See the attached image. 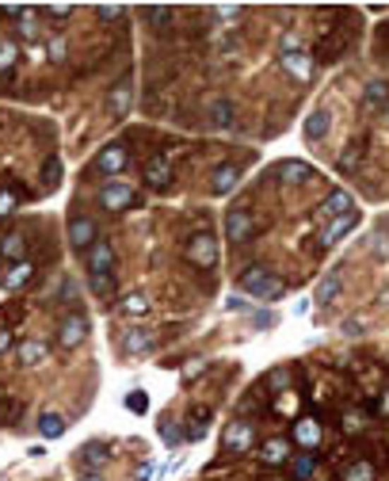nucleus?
Instances as JSON below:
<instances>
[{
  "instance_id": "obj_9",
  "label": "nucleus",
  "mask_w": 389,
  "mask_h": 481,
  "mask_svg": "<svg viewBox=\"0 0 389 481\" xmlns=\"http://www.w3.org/2000/svg\"><path fill=\"white\" fill-rule=\"evenodd\" d=\"M111 263H115V249L107 241H96L88 249V271L92 275H111Z\"/></svg>"
},
{
  "instance_id": "obj_39",
  "label": "nucleus",
  "mask_w": 389,
  "mask_h": 481,
  "mask_svg": "<svg viewBox=\"0 0 389 481\" xmlns=\"http://www.w3.org/2000/svg\"><path fill=\"white\" fill-rule=\"evenodd\" d=\"M157 477V462H141L138 466V481H153Z\"/></svg>"
},
{
  "instance_id": "obj_24",
  "label": "nucleus",
  "mask_w": 389,
  "mask_h": 481,
  "mask_svg": "<svg viewBox=\"0 0 389 481\" xmlns=\"http://www.w3.org/2000/svg\"><path fill=\"white\" fill-rule=\"evenodd\" d=\"M336 295H340V275H336V271H332V275H325V279H321V287H317V298H313V302H317V306H328V302L336 298Z\"/></svg>"
},
{
  "instance_id": "obj_34",
  "label": "nucleus",
  "mask_w": 389,
  "mask_h": 481,
  "mask_svg": "<svg viewBox=\"0 0 389 481\" xmlns=\"http://www.w3.org/2000/svg\"><path fill=\"white\" fill-rule=\"evenodd\" d=\"M309 474H313V455H298V458H294V477L306 481Z\"/></svg>"
},
{
  "instance_id": "obj_37",
  "label": "nucleus",
  "mask_w": 389,
  "mask_h": 481,
  "mask_svg": "<svg viewBox=\"0 0 389 481\" xmlns=\"http://www.w3.org/2000/svg\"><path fill=\"white\" fill-rule=\"evenodd\" d=\"M160 436H164L168 447H179V439H184V436H179V428H176L172 420H164V424H160Z\"/></svg>"
},
{
  "instance_id": "obj_33",
  "label": "nucleus",
  "mask_w": 389,
  "mask_h": 481,
  "mask_svg": "<svg viewBox=\"0 0 389 481\" xmlns=\"http://www.w3.org/2000/svg\"><path fill=\"white\" fill-rule=\"evenodd\" d=\"M347 481H374V470H370V462H355V466L347 470Z\"/></svg>"
},
{
  "instance_id": "obj_14",
  "label": "nucleus",
  "mask_w": 389,
  "mask_h": 481,
  "mask_svg": "<svg viewBox=\"0 0 389 481\" xmlns=\"http://www.w3.org/2000/svg\"><path fill=\"white\" fill-rule=\"evenodd\" d=\"M206 119H210V126H217V130H229L233 126V103L229 100H210L206 103Z\"/></svg>"
},
{
  "instance_id": "obj_10",
  "label": "nucleus",
  "mask_w": 389,
  "mask_h": 481,
  "mask_svg": "<svg viewBox=\"0 0 389 481\" xmlns=\"http://www.w3.org/2000/svg\"><path fill=\"white\" fill-rule=\"evenodd\" d=\"M275 176L282 184H306V180H313V165H306V160H279Z\"/></svg>"
},
{
  "instance_id": "obj_20",
  "label": "nucleus",
  "mask_w": 389,
  "mask_h": 481,
  "mask_svg": "<svg viewBox=\"0 0 389 481\" xmlns=\"http://www.w3.org/2000/svg\"><path fill=\"white\" fill-rule=\"evenodd\" d=\"M145 180L153 187H168V184H172V172H168V165L157 157V160H149V165H145Z\"/></svg>"
},
{
  "instance_id": "obj_30",
  "label": "nucleus",
  "mask_w": 389,
  "mask_h": 481,
  "mask_svg": "<svg viewBox=\"0 0 389 481\" xmlns=\"http://www.w3.org/2000/svg\"><path fill=\"white\" fill-rule=\"evenodd\" d=\"M4 256H12L16 263H23V237H20V233H12V237L4 241Z\"/></svg>"
},
{
  "instance_id": "obj_44",
  "label": "nucleus",
  "mask_w": 389,
  "mask_h": 481,
  "mask_svg": "<svg viewBox=\"0 0 389 481\" xmlns=\"http://www.w3.org/2000/svg\"><path fill=\"white\" fill-rule=\"evenodd\" d=\"M344 333H347V336H359V333H363V321H359V317H355V321H347Z\"/></svg>"
},
{
  "instance_id": "obj_26",
  "label": "nucleus",
  "mask_w": 389,
  "mask_h": 481,
  "mask_svg": "<svg viewBox=\"0 0 389 481\" xmlns=\"http://www.w3.org/2000/svg\"><path fill=\"white\" fill-rule=\"evenodd\" d=\"M122 309H126V314H134V317L149 314V295H141V290H134V295H126V298H122Z\"/></svg>"
},
{
  "instance_id": "obj_7",
  "label": "nucleus",
  "mask_w": 389,
  "mask_h": 481,
  "mask_svg": "<svg viewBox=\"0 0 389 481\" xmlns=\"http://www.w3.org/2000/svg\"><path fill=\"white\" fill-rule=\"evenodd\" d=\"M279 61H282V69H287L294 81H309L313 77V61H309L306 50H294V46H287Z\"/></svg>"
},
{
  "instance_id": "obj_18",
  "label": "nucleus",
  "mask_w": 389,
  "mask_h": 481,
  "mask_svg": "<svg viewBox=\"0 0 389 481\" xmlns=\"http://www.w3.org/2000/svg\"><path fill=\"white\" fill-rule=\"evenodd\" d=\"M149 348H153V333H149V328H130L126 333V355H145Z\"/></svg>"
},
{
  "instance_id": "obj_46",
  "label": "nucleus",
  "mask_w": 389,
  "mask_h": 481,
  "mask_svg": "<svg viewBox=\"0 0 389 481\" xmlns=\"http://www.w3.org/2000/svg\"><path fill=\"white\" fill-rule=\"evenodd\" d=\"M4 348H8V333H0V352H4Z\"/></svg>"
},
{
  "instance_id": "obj_43",
  "label": "nucleus",
  "mask_w": 389,
  "mask_h": 481,
  "mask_svg": "<svg viewBox=\"0 0 389 481\" xmlns=\"http://www.w3.org/2000/svg\"><path fill=\"white\" fill-rule=\"evenodd\" d=\"M203 367H206V360H195V363H187V367H184V379H191V374H198V371H203Z\"/></svg>"
},
{
  "instance_id": "obj_16",
  "label": "nucleus",
  "mask_w": 389,
  "mask_h": 481,
  "mask_svg": "<svg viewBox=\"0 0 389 481\" xmlns=\"http://www.w3.org/2000/svg\"><path fill=\"white\" fill-rule=\"evenodd\" d=\"M321 214H325V218H340V214H351V191H344V187H340V191H332L328 199H325V206H321Z\"/></svg>"
},
{
  "instance_id": "obj_5",
  "label": "nucleus",
  "mask_w": 389,
  "mask_h": 481,
  "mask_svg": "<svg viewBox=\"0 0 389 481\" xmlns=\"http://www.w3.org/2000/svg\"><path fill=\"white\" fill-rule=\"evenodd\" d=\"M126 168V149L119 146V141H107V146L96 153V172H103L107 180H115V172Z\"/></svg>"
},
{
  "instance_id": "obj_8",
  "label": "nucleus",
  "mask_w": 389,
  "mask_h": 481,
  "mask_svg": "<svg viewBox=\"0 0 389 481\" xmlns=\"http://www.w3.org/2000/svg\"><path fill=\"white\" fill-rule=\"evenodd\" d=\"M96 222H92V218H73L69 222V244H73V249H92V244H96L100 237H96Z\"/></svg>"
},
{
  "instance_id": "obj_11",
  "label": "nucleus",
  "mask_w": 389,
  "mask_h": 481,
  "mask_svg": "<svg viewBox=\"0 0 389 481\" xmlns=\"http://www.w3.org/2000/svg\"><path fill=\"white\" fill-rule=\"evenodd\" d=\"M252 233V214L241 210V206H233L229 214H225V237L229 241H244Z\"/></svg>"
},
{
  "instance_id": "obj_41",
  "label": "nucleus",
  "mask_w": 389,
  "mask_h": 481,
  "mask_svg": "<svg viewBox=\"0 0 389 481\" xmlns=\"http://www.w3.org/2000/svg\"><path fill=\"white\" fill-rule=\"evenodd\" d=\"M16 210V199H12V191H0V214H12Z\"/></svg>"
},
{
  "instance_id": "obj_36",
  "label": "nucleus",
  "mask_w": 389,
  "mask_h": 481,
  "mask_svg": "<svg viewBox=\"0 0 389 481\" xmlns=\"http://www.w3.org/2000/svg\"><path fill=\"white\" fill-rule=\"evenodd\" d=\"M206 428H210V409H195V428H191V436L198 439Z\"/></svg>"
},
{
  "instance_id": "obj_25",
  "label": "nucleus",
  "mask_w": 389,
  "mask_h": 481,
  "mask_svg": "<svg viewBox=\"0 0 389 481\" xmlns=\"http://www.w3.org/2000/svg\"><path fill=\"white\" fill-rule=\"evenodd\" d=\"M42 355H46V344L42 340H23L20 344V363L35 367V363H42Z\"/></svg>"
},
{
  "instance_id": "obj_29",
  "label": "nucleus",
  "mask_w": 389,
  "mask_h": 481,
  "mask_svg": "<svg viewBox=\"0 0 389 481\" xmlns=\"http://www.w3.org/2000/svg\"><path fill=\"white\" fill-rule=\"evenodd\" d=\"M31 271H35V263H27V260H23V263H16V268H12V271H8V279H4V287H8V290H16V287H20V283H23L27 275H31Z\"/></svg>"
},
{
  "instance_id": "obj_19",
  "label": "nucleus",
  "mask_w": 389,
  "mask_h": 481,
  "mask_svg": "<svg viewBox=\"0 0 389 481\" xmlns=\"http://www.w3.org/2000/svg\"><path fill=\"white\" fill-rule=\"evenodd\" d=\"M294 439H298L301 447H317V443H321V424L313 420V417L298 420V428H294Z\"/></svg>"
},
{
  "instance_id": "obj_17",
  "label": "nucleus",
  "mask_w": 389,
  "mask_h": 481,
  "mask_svg": "<svg viewBox=\"0 0 389 481\" xmlns=\"http://www.w3.org/2000/svg\"><path fill=\"white\" fill-rule=\"evenodd\" d=\"M237 184H241V168H237V165H222L214 172V191L217 195H229Z\"/></svg>"
},
{
  "instance_id": "obj_3",
  "label": "nucleus",
  "mask_w": 389,
  "mask_h": 481,
  "mask_svg": "<svg viewBox=\"0 0 389 481\" xmlns=\"http://www.w3.org/2000/svg\"><path fill=\"white\" fill-rule=\"evenodd\" d=\"M100 203L107 206V210H122V206L134 203V187H130L126 180H103V187H100Z\"/></svg>"
},
{
  "instance_id": "obj_42",
  "label": "nucleus",
  "mask_w": 389,
  "mask_h": 481,
  "mask_svg": "<svg viewBox=\"0 0 389 481\" xmlns=\"http://www.w3.org/2000/svg\"><path fill=\"white\" fill-rule=\"evenodd\" d=\"M61 58H65V42L54 39V42H50V61H61Z\"/></svg>"
},
{
  "instance_id": "obj_6",
  "label": "nucleus",
  "mask_w": 389,
  "mask_h": 481,
  "mask_svg": "<svg viewBox=\"0 0 389 481\" xmlns=\"http://www.w3.org/2000/svg\"><path fill=\"white\" fill-rule=\"evenodd\" d=\"M359 225V214L351 210V214H340V218H332L328 225H325V233H321V249H332V244H340L347 237L351 230Z\"/></svg>"
},
{
  "instance_id": "obj_27",
  "label": "nucleus",
  "mask_w": 389,
  "mask_h": 481,
  "mask_svg": "<svg viewBox=\"0 0 389 481\" xmlns=\"http://www.w3.org/2000/svg\"><path fill=\"white\" fill-rule=\"evenodd\" d=\"M42 184H46V191H54V187L61 184V160L58 157H50L42 165Z\"/></svg>"
},
{
  "instance_id": "obj_23",
  "label": "nucleus",
  "mask_w": 389,
  "mask_h": 481,
  "mask_svg": "<svg viewBox=\"0 0 389 481\" xmlns=\"http://www.w3.org/2000/svg\"><path fill=\"white\" fill-rule=\"evenodd\" d=\"M287 455H290V451H287V443H282V439H268L260 447V458L268 462V466H275V462H287Z\"/></svg>"
},
{
  "instance_id": "obj_45",
  "label": "nucleus",
  "mask_w": 389,
  "mask_h": 481,
  "mask_svg": "<svg viewBox=\"0 0 389 481\" xmlns=\"http://www.w3.org/2000/svg\"><path fill=\"white\" fill-rule=\"evenodd\" d=\"M80 481H103V477H96V474H92V470H88V474H84Z\"/></svg>"
},
{
  "instance_id": "obj_28",
  "label": "nucleus",
  "mask_w": 389,
  "mask_h": 481,
  "mask_svg": "<svg viewBox=\"0 0 389 481\" xmlns=\"http://www.w3.org/2000/svg\"><path fill=\"white\" fill-rule=\"evenodd\" d=\"M363 96H366L370 107H378V103H385V96H389V84H385V81H370Z\"/></svg>"
},
{
  "instance_id": "obj_4",
  "label": "nucleus",
  "mask_w": 389,
  "mask_h": 481,
  "mask_svg": "<svg viewBox=\"0 0 389 481\" xmlns=\"http://www.w3.org/2000/svg\"><path fill=\"white\" fill-rule=\"evenodd\" d=\"M84 336H88V317H84V314H73V317H65V321H61V328H58V344L65 348V352L80 348V344H84Z\"/></svg>"
},
{
  "instance_id": "obj_12",
  "label": "nucleus",
  "mask_w": 389,
  "mask_h": 481,
  "mask_svg": "<svg viewBox=\"0 0 389 481\" xmlns=\"http://www.w3.org/2000/svg\"><path fill=\"white\" fill-rule=\"evenodd\" d=\"M252 439H256V432H252L249 420H233L229 428H225V447L229 451H249Z\"/></svg>"
},
{
  "instance_id": "obj_15",
  "label": "nucleus",
  "mask_w": 389,
  "mask_h": 481,
  "mask_svg": "<svg viewBox=\"0 0 389 481\" xmlns=\"http://www.w3.org/2000/svg\"><path fill=\"white\" fill-rule=\"evenodd\" d=\"M328 126H332V111L328 107H317L306 119V141H321V138L328 134Z\"/></svg>"
},
{
  "instance_id": "obj_21",
  "label": "nucleus",
  "mask_w": 389,
  "mask_h": 481,
  "mask_svg": "<svg viewBox=\"0 0 389 481\" xmlns=\"http://www.w3.org/2000/svg\"><path fill=\"white\" fill-rule=\"evenodd\" d=\"M39 432H42L46 439H58L61 432H65V417H61V412H42V417H39Z\"/></svg>"
},
{
  "instance_id": "obj_2",
  "label": "nucleus",
  "mask_w": 389,
  "mask_h": 481,
  "mask_svg": "<svg viewBox=\"0 0 389 481\" xmlns=\"http://www.w3.org/2000/svg\"><path fill=\"white\" fill-rule=\"evenodd\" d=\"M187 260L198 263V268H214L217 263V237L214 233H195L187 241Z\"/></svg>"
},
{
  "instance_id": "obj_22",
  "label": "nucleus",
  "mask_w": 389,
  "mask_h": 481,
  "mask_svg": "<svg viewBox=\"0 0 389 481\" xmlns=\"http://www.w3.org/2000/svg\"><path fill=\"white\" fill-rule=\"evenodd\" d=\"M107 458H111V451L103 447V443H84V447H80V462H84V466H103Z\"/></svg>"
},
{
  "instance_id": "obj_38",
  "label": "nucleus",
  "mask_w": 389,
  "mask_h": 481,
  "mask_svg": "<svg viewBox=\"0 0 389 481\" xmlns=\"http://www.w3.org/2000/svg\"><path fill=\"white\" fill-rule=\"evenodd\" d=\"M12 65H16V46L0 42V69H12Z\"/></svg>"
},
{
  "instance_id": "obj_35",
  "label": "nucleus",
  "mask_w": 389,
  "mask_h": 481,
  "mask_svg": "<svg viewBox=\"0 0 389 481\" xmlns=\"http://www.w3.org/2000/svg\"><path fill=\"white\" fill-rule=\"evenodd\" d=\"M20 35H23V39H39V20H35L31 12L20 16Z\"/></svg>"
},
{
  "instance_id": "obj_40",
  "label": "nucleus",
  "mask_w": 389,
  "mask_h": 481,
  "mask_svg": "<svg viewBox=\"0 0 389 481\" xmlns=\"http://www.w3.org/2000/svg\"><path fill=\"white\" fill-rule=\"evenodd\" d=\"M359 153H363V146H351L347 153L340 157V168H351V165H355V160H359Z\"/></svg>"
},
{
  "instance_id": "obj_13",
  "label": "nucleus",
  "mask_w": 389,
  "mask_h": 481,
  "mask_svg": "<svg viewBox=\"0 0 389 481\" xmlns=\"http://www.w3.org/2000/svg\"><path fill=\"white\" fill-rule=\"evenodd\" d=\"M130 103H134V84H130L126 77H122L115 88H111V100H107V107H111V115H126L130 111Z\"/></svg>"
},
{
  "instance_id": "obj_1",
  "label": "nucleus",
  "mask_w": 389,
  "mask_h": 481,
  "mask_svg": "<svg viewBox=\"0 0 389 481\" xmlns=\"http://www.w3.org/2000/svg\"><path fill=\"white\" fill-rule=\"evenodd\" d=\"M241 287L249 290L252 298H260V302L282 298V279H275L268 268H260V263H256V268H249V271L241 275Z\"/></svg>"
},
{
  "instance_id": "obj_31",
  "label": "nucleus",
  "mask_w": 389,
  "mask_h": 481,
  "mask_svg": "<svg viewBox=\"0 0 389 481\" xmlns=\"http://www.w3.org/2000/svg\"><path fill=\"white\" fill-rule=\"evenodd\" d=\"M92 290H96L100 298L115 295V279H111V275H92Z\"/></svg>"
},
{
  "instance_id": "obj_32",
  "label": "nucleus",
  "mask_w": 389,
  "mask_h": 481,
  "mask_svg": "<svg viewBox=\"0 0 389 481\" xmlns=\"http://www.w3.org/2000/svg\"><path fill=\"white\" fill-rule=\"evenodd\" d=\"M126 409H130V412H138V417H145V409H149V398H145V393H141V390H134V393H130V398H126Z\"/></svg>"
}]
</instances>
